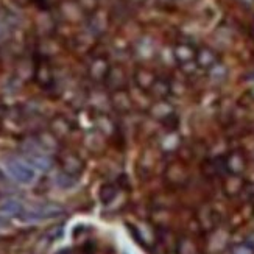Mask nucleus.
Returning <instances> with one entry per match:
<instances>
[{"mask_svg":"<svg viewBox=\"0 0 254 254\" xmlns=\"http://www.w3.org/2000/svg\"><path fill=\"white\" fill-rule=\"evenodd\" d=\"M58 254H69V250H63V251H60Z\"/></svg>","mask_w":254,"mask_h":254,"instance_id":"17","label":"nucleus"},{"mask_svg":"<svg viewBox=\"0 0 254 254\" xmlns=\"http://www.w3.org/2000/svg\"><path fill=\"white\" fill-rule=\"evenodd\" d=\"M226 164V169L231 172V173H242L245 170V158H244V154H242L240 151H233V153H229L228 154V158L225 161Z\"/></svg>","mask_w":254,"mask_h":254,"instance_id":"6","label":"nucleus"},{"mask_svg":"<svg viewBox=\"0 0 254 254\" xmlns=\"http://www.w3.org/2000/svg\"><path fill=\"white\" fill-rule=\"evenodd\" d=\"M64 214V209L58 204H42L31 207L28 211H24L20 218L28 220V222H39V220H50L57 218Z\"/></svg>","mask_w":254,"mask_h":254,"instance_id":"2","label":"nucleus"},{"mask_svg":"<svg viewBox=\"0 0 254 254\" xmlns=\"http://www.w3.org/2000/svg\"><path fill=\"white\" fill-rule=\"evenodd\" d=\"M131 2H132V3H142L143 0H131Z\"/></svg>","mask_w":254,"mask_h":254,"instance_id":"18","label":"nucleus"},{"mask_svg":"<svg viewBox=\"0 0 254 254\" xmlns=\"http://www.w3.org/2000/svg\"><path fill=\"white\" fill-rule=\"evenodd\" d=\"M117 195V189L113 186V184H105L102 186V189H100V200L108 204V203H111L114 198Z\"/></svg>","mask_w":254,"mask_h":254,"instance_id":"12","label":"nucleus"},{"mask_svg":"<svg viewBox=\"0 0 254 254\" xmlns=\"http://www.w3.org/2000/svg\"><path fill=\"white\" fill-rule=\"evenodd\" d=\"M81 170H83V162H81V159L76 156V154H72V153L65 154V158H64V170L63 172L76 176Z\"/></svg>","mask_w":254,"mask_h":254,"instance_id":"9","label":"nucleus"},{"mask_svg":"<svg viewBox=\"0 0 254 254\" xmlns=\"http://www.w3.org/2000/svg\"><path fill=\"white\" fill-rule=\"evenodd\" d=\"M75 181H76L75 176L65 173V172H61L57 178V184H60L61 187H72L75 184Z\"/></svg>","mask_w":254,"mask_h":254,"instance_id":"14","label":"nucleus"},{"mask_svg":"<svg viewBox=\"0 0 254 254\" xmlns=\"http://www.w3.org/2000/svg\"><path fill=\"white\" fill-rule=\"evenodd\" d=\"M233 254H254V250L248 244H237L233 247Z\"/></svg>","mask_w":254,"mask_h":254,"instance_id":"15","label":"nucleus"},{"mask_svg":"<svg viewBox=\"0 0 254 254\" xmlns=\"http://www.w3.org/2000/svg\"><path fill=\"white\" fill-rule=\"evenodd\" d=\"M195 61L201 69H214L218 64V55L212 49L203 47L200 50H196Z\"/></svg>","mask_w":254,"mask_h":254,"instance_id":"4","label":"nucleus"},{"mask_svg":"<svg viewBox=\"0 0 254 254\" xmlns=\"http://www.w3.org/2000/svg\"><path fill=\"white\" fill-rule=\"evenodd\" d=\"M5 180V175H3V172L0 170V181H3Z\"/></svg>","mask_w":254,"mask_h":254,"instance_id":"16","label":"nucleus"},{"mask_svg":"<svg viewBox=\"0 0 254 254\" xmlns=\"http://www.w3.org/2000/svg\"><path fill=\"white\" fill-rule=\"evenodd\" d=\"M158 76L154 75L150 69H145V67H137L136 72H134V81L136 84L140 87L143 91H151V87L156 83Z\"/></svg>","mask_w":254,"mask_h":254,"instance_id":"5","label":"nucleus"},{"mask_svg":"<svg viewBox=\"0 0 254 254\" xmlns=\"http://www.w3.org/2000/svg\"><path fill=\"white\" fill-rule=\"evenodd\" d=\"M109 70H111V67H109L108 61L103 60V58L95 60L94 64H92V67H91V73H92V76H94L95 80H103V78H106Z\"/></svg>","mask_w":254,"mask_h":254,"instance_id":"11","label":"nucleus"},{"mask_svg":"<svg viewBox=\"0 0 254 254\" xmlns=\"http://www.w3.org/2000/svg\"><path fill=\"white\" fill-rule=\"evenodd\" d=\"M150 116L156 120H167L173 116V108L165 102L154 103L150 108Z\"/></svg>","mask_w":254,"mask_h":254,"instance_id":"7","label":"nucleus"},{"mask_svg":"<svg viewBox=\"0 0 254 254\" xmlns=\"http://www.w3.org/2000/svg\"><path fill=\"white\" fill-rule=\"evenodd\" d=\"M173 55H175V60L178 61L180 64H189V63L195 61L196 50L193 49V46H190V44L180 42V44H176V46H175Z\"/></svg>","mask_w":254,"mask_h":254,"instance_id":"3","label":"nucleus"},{"mask_svg":"<svg viewBox=\"0 0 254 254\" xmlns=\"http://www.w3.org/2000/svg\"><path fill=\"white\" fill-rule=\"evenodd\" d=\"M24 211H25L24 206H22L20 201H17V200H6L0 204V212L5 215H9V217H22Z\"/></svg>","mask_w":254,"mask_h":254,"instance_id":"10","label":"nucleus"},{"mask_svg":"<svg viewBox=\"0 0 254 254\" xmlns=\"http://www.w3.org/2000/svg\"><path fill=\"white\" fill-rule=\"evenodd\" d=\"M153 89H158V91H154V94L159 95V97H165L169 92H170V84L169 81H165V80H156V83H154V86L151 87V91Z\"/></svg>","mask_w":254,"mask_h":254,"instance_id":"13","label":"nucleus"},{"mask_svg":"<svg viewBox=\"0 0 254 254\" xmlns=\"http://www.w3.org/2000/svg\"><path fill=\"white\" fill-rule=\"evenodd\" d=\"M113 103H114V106L119 109L120 113H128V111H131V108H132L131 98H129V95L124 89L114 91V94H113Z\"/></svg>","mask_w":254,"mask_h":254,"instance_id":"8","label":"nucleus"},{"mask_svg":"<svg viewBox=\"0 0 254 254\" xmlns=\"http://www.w3.org/2000/svg\"><path fill=\"white\" fill-rule=\"evenodd\" d=\"M5 165L8 173L20 184H30L35 180V170L24 161H20L17 158H8L5 161Z\"/></svg>","mask_w":254,"mask_h":254,"instance_id":"1","label":"nucleus"}]
</instances>
